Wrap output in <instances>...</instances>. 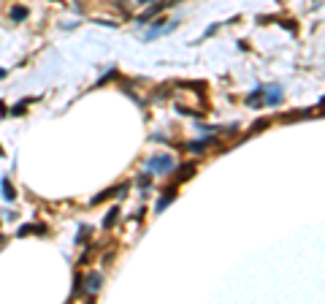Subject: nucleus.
<instances>
[{"label":"nucleus","instance_id":"nucleus-1","mask_svg":"<svg viewBox=\"0 0 325 304\" xmlns=\"http://www.w3.org/2000/svg\"><path fill=\"white\" fill-rule=\"evenodd\" d=\"M146 171H149V174H171V171H174V158H171V155H155V158H149V163H146Z\"/></svg>","mask_w":325,"mask_h":304},{"label":"nucleus","instance_id":"nucleus-2","mask_svg":"<svg viewBox=\"0 0 325 304\" xmlns=\"http://www.w3.org/2000/svg\"><path fill=\"white\" fill-rule=\"evenodd\" d=\"M284 101V90L279 84H263V106H279Z\"/></svg>","mask_w":325,"mask_h":304},{"label":"nucleus","instance_id":"nucleus-3","mask_svg":"<svg viewBox=\"0 0 325 304\" xmlns=\"http://www.w3.org/2000/svg\"><path fill=\"white\" fill-rule=\"evenodd\" d=\"M174 27H176V22H171V25H162V22H160V25H155V27H152L149 33L144 35V41H155L157 35H165V33H171Z\"/></svg>","mask_w":325,"mask_h":304},{"label":"nucleus","instance_id":"nucleus-4","mask_svg":"<svg viewBox=\"0 0 325 304\" xmlns=\"http://www.w3.org/2000/svg\"><path fill=\"white\" fill-rule=\"evenodd\" d=\"M247 106H252V109H260L263 106V84H257V87L247 95Z\"/></svg>","mask_w":325,"mask_h":304},{"label":"nucleus","instance_id":"nucleus-5","mask_svg":"<svg viewBox=\"0 0 325 304\" xmlns=\"http://www.w3.org/2000/svg\"><path fill=\"white\" fill-rule=\"evenodd\" d=\"M125 190H128V185H119V187H111V190H106V193H100V196H95V199H93V204H100V201H106V199H114V196H125Z\"/></svg>","mask_w":325,"mask_h":304},{"label":"nucleus","instance_id":"nucleus-6","mask_svg":"<svg viewBox=\"0 0 325 304\" xmlns=\"http://www.w3.org/2000/svg\"><path fill=\"white\" fill-rule=\"evenodd\" d=\"M100 285H103V277H100L98 272L87 275V293H90V296H95V293L100 291Z\"/></svg>","mask_w":325,"mask_h":304},{"label":"nucleus","instance_id":"nucleus-7","mask_svg":"<svg viewBox=\"0 0 325 304\" xmlns=\"http://www.w3.org/2000/svg\"><path fill=\"white\" fill-rule=\"evenodd\" d=\"M211 144H217V141H214V139H201V141H190V144H187V147H190V152H195V155H201V152H206V150H209Z\"/></svg>","mask_w":325,"mask_h":304},{"label":"nucleus","instance_id":"nucleus-8","mask_svg":"<svg viewBox=\"0 0 325 304\" xmlns=\"http://www.w3.org/2000/svg\"><path fill=\"white\" fill-rule=\"evenodd\" d=\"M174 199H176L174 187H168V190H165V196H160V201H157V204H155V212H162V209H165V206H168V204H171V201H174Z\"/></svg>","mask_w":325,"mask_h":304},{"label":"nucleus","instance_id":"nucleus-9","mask_svg":"<svg viewBox=\"0 0 325 304\" xmlns=\"http://www.w3.org/2000/svg\"><path fill=\"white\" fill-rule=\"evenodd\" d=\"M30 17V8L27 6H11V19L14 22H24Z\"/></svg>","mask_w":325,"mask_h":304},{"label":"nucleus","instance_id":"nucleus-10","mask_svg":"<svg viewBox=\"0 0 325 304\" xmlns=\"http://www.w3.org/2000/svg\"><path fill=\"white\" fill-rule=\"evenodd\" d=\"M0 187H3V199H6V201H14V199H17V190H14V185L8 182V177H3Z\"/></svg>","mask_w":325,"mask_h":304},{"label":"nucleus","instance_id":"nucleus-11","mask_svg":"<svg viewBox=\"0 0 325 304\" xmlns=\"http://www.w3.org/2000/svg\"><path fill=\"white\" fill-rule=\"evenodd\" d=\"M116 217H119V206H114V209L106 215V220H103V228L109 231V228H114V223H116Z\"/></svg>","mask_w":325,"mask_h":304},{"label":"nucleus","instance_id":"nucleus-12","mask_svg":"<svg viewBox=\"0 0 325 304\" xmlns=\"http://www.w3.org/2000/svg\"><path fill=\"white\" fill-rule=\"evenodd\" d=\"M266 125H271V120H257V123L252 125V133H260V130L266 128Z\"/></svg>","mask_w":325,"mask_h":304},{"label":"nucleus","instance_id":"nucleus-13","mask_svg":"<svg viewBox=\"0 0 325 304\" xmlns=\"http://www.w3.org/2000/svg\"><path fill=\"white\" fill-rule=\"evenodd\" d=\"M141 3H155V0H141Z\"/></svg>","mask_w":325,"mask_h":304},{"label":"nucleus","instance_id":"nucleus-14","mask_svg":"<svg viewBox=\"0 0 325 304\" xmlns=\"http://www.w3.org/2000/svg\"><path fill=\"white\" fill-rule=\"evenodd\" d=\"M54 3H63V0H54Z\"/></svg>","mask_w":325,"mask_h":304}]
</instances>
